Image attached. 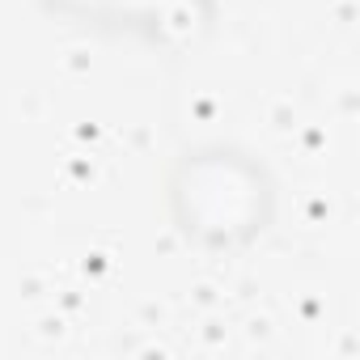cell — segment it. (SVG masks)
Masks as SVG:
<instances>
[{"instance_id":"cell-1","label":"cell","mask_w":360,"mask_h":360,"mask_svg":"<svg viewBox=\"0 0 360 360\" xmlns=\"http://www.w3.org/2000/svg\"><path fill=\"white\" fill-rule=\"evenodd\" d=\"M161 200L169 229L204 255L250 250L280 217L271 165L233 140L187 144L165 169Z\"/></svg>"}]
</instances>
